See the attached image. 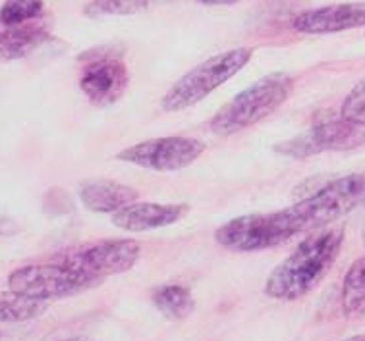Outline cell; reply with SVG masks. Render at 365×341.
<instances>
[{
    "mask_svg": "<svg viewBox=\"0 0 365 341\" xmlns=\"http://www.w3.org/2000/svg\"><path fill=\"white\" fill-rule=\"evenodd\" d=\"M344 230H323L299 243L282 263L272 270L265 283V293L272 299L294 301L307 295L323 282L339 258Z\"/></svg>",
    "mask_w": 365,
    "mask_h": 341,
    "instance_id": "cell-1",
    "label": "cell"
},
{
    "mask_svg": "<svg viewBox=\"0 0 365 341\" xmlns=\"http://www.w3.org/2000/svg\"><path fill=\"white\" fill-rule=\"evenodd\" d=\"M294 89V81L286 73H269L253 85L238 93L230 103L220 108L211 120V132L217 135H232L252 127L284 105Z\"/></svg>",
    "mask_w": 365,
    "mask_h": 341,
    "instance_id": "cell-2",
    "label": "cell"
},
{
    "mask_svg": "<svg viewBox=\"0 0 365 341\" xmlns=\"http://www.w3.org/2000/svg\"><path fill=\"white\" fill-rule=\"evenodd\" d=\"M365 201V176L350 174L323 185L304 201L288 206L296 234L313 231L339 220Z\"/></svg>",
    "mask_w": 365,
    "mask_h": 341,
    "instance_id": "cell-3",
    "label": "cell"
},
{
    "mask_svg": "<svg viewBox=\"0 0 365 341\" xmlns=\"http://www.w3.org/2000/svg\"><path fill=\"white\" fill-rule=\"evenodd\" d=\"M252 54V48H232L201 62L168 89L163 97V108L166 112H178L197 105L217 87L234 78L250 62Z\"/></svg>",
    "mask_w": 365,
    "mask_h": 341,
    "instance_id": "cell-4",
    "label": "cell"
},
{
    "mask_svg": "<svg viewBox=\"0 0 365 341\" xmlns=\"http://www.w3.org/2000/svg\"><path fill=\"white\" fill-rule=\"evenodd\" d=\"M95 285H99V282L70 268L56 258H53L51 263L21 266L14 270L8 278V288L12 293L35 301L64 299V297L83 293Z\"/></svg>",
    "mask_w": 365,
    "mask_h": 341,
    "instance_id": "cell-5",
    "label": "cell"
},
{
    "mask_svg": "<svg viewBox=\"0 0 365 341\" xmlns=\"http://www.w3.org/2000/svg\"><path fill=\"white\" fill-rule=\"evenodd\" d=\"M298 236L288 212L279 210L271 214H247L232 218L215 231V239L220 247L236 253H253L282 245Z\"/></svg>",
    "mask_w": 365,
    "mask_h": 341,
    "instance_id": "cell-6",
    "label": "cell"
},
{
    "mask_svg": "<svg viewBox=\"0 0 365 341\" xmlns=\"http://www.w3.org/2000/svg\"><path fill=\"white\" fill-rule=\"evenodd\" d=\"M140 253V243L133 239H106L62 251L53 258L101 283L108 276L128 272L138 263Z\"/></svg>",
    "mask_w": 365,
    "mask_h": 341,
    "instance_id": "cell-7",
    "label": "cell"
},
{
    "mask_svg": "<svg viewBox=\"0 0 365 341\" xmlns=\"http://www.w3.org/2000/svg\"><path fill=\"white\" fill-rule=\"evenodd\" d=\"M365 145V125L350 122L340 116L339 120L323 122L298 137L282 141L274 147L279 154L292 158H306L325 151H352Z\"/></svg>",
    "mask_w": 365,
    "mask_h": 341,
    "instance_id": "cell-8",
    "label": "cell"
},
{
    "mask_svg": "<svg viewBox=\"0 0 365 341\" xmlns=\"http://www.w3.org/2000/svg\"><path fill=\"white\" fill-rule=\"evenodd\" d=\"M205 152V145L192 137H159L128 147L118 160L155 172L184 170Z\"/></svg>",
    "mask_w": 365,
    "mask_h": 341,
    "instance_id": "cell-9",
    "label": "cell"
},
{
    "mask_svg": "<svg viewBox=\"0 0 365 341\" xmlns=\"http://www.w3.org/2000/svg\"><path fill=\"white\" fill-rule=\"evenodd\" d=\"M130 73L124 62L113 56H95L81 73L80 87L93 105L108 106L126 93Z\"/></svg>",
    "mask_w": 365,
    "mask_h": 341,
    "instance_id": "cell-10",
    "label": "cell"
},
{
    "mask_svg": "<svg viewBox=\"0 0 365 341\" xmlns=\"http://www.w3.org/2000/svg\"><path fill=\"white\" fill-rule=\"evenodd\" d=\"M296 31L307 35L339 33L346 29L365 26V2L334 4V6L315 8L296 16L292 21Z\"/></svg>",
    "mask_w": 365,
    "mask_h": 341,
    "instance_id": "cell-11",
    "label": "cell"
},
{
    "mask_svg": "<svg viewBox=\"0 0 365 341\" xmlns=\"http://www.w3.org/2000/svg\"><path fill=\"white\" fill-rule=\"evenodd\" d=\"M187 212L186 204L132 203L113 214V224L124 231L159 230L173 226Z\"/></svg>",
    "mask_w": 365,
    "mask_h": 341,
    "instance_id": "cell-12",
    "label": "cell"
},
{
    "mask_svg": "<svg viewBox=\"0 0 365 341\" xmlns=\"http://www.w3.org/2000/svg\"><path fill=\"white\" fill-rule=\"evenodd\" d=\"M80 199L86 209L93 212H113L126 209L128 204L138 201V191L130 185L118 184L113 179H87L80 185Z\"/></svg>",
    "mask_w": 365,
    "mask_h": 341,
    "instance_id": "cell-13",
    "label": "cell"
},
{
    "mask_svg": "<svg viewBox=\"0 0 365 341\" xmlns=\"http://www.w3.org/2000/svg\"><path fill=\"white\" fill-rule=\"evenodd\" d=\"M48 39V33L39 26L8 27L0 33V62L18 60L39 48Z\"/></svg>",
    "mask_w": 365,
    "mask_h": 341,
    "instance_id": "cell-14",
    "label": "cell"
},
{
    "mask_svg": "<svg viewBox=\"0 0 365 341\" xmlns=\"http://www.w3.org/2000/svg\"><path fill=\"white\" fill-rule=\"evenodd\" d=\"M153 303L166 318H173V320L186 318L195 308V301L190 289L182 285H163L153 293Z\"/></svg>",
    "mask_w": 365,
    "mask_h": 341,
    "instance_id": "cell-15",
    "label": "cell"
},
{
    "mask_svg": "<svg viewBox=\"0 0 365 341\" xmlns=\"http://www.w3.org/2000/svg\"><path fill=\"white\" fill-rule=\"evenodd\" d=\"M342 308L348 316L365 315V256L350 266L342 285Z\"/></svg>",
    "mask_w": 365,
    "mask_h": 341,
    "instance_id": "cell-16",
    "label": "cell"
},
{
    "mask_svg": "<svg viewBox=\"0 0 365 341\" xmlns=\"http://www.w3.org/2000/svg\"><path fill=\"white\" fill-rule=\"evenodd\" d=\"M47 303L27 299L12 291H0V322H24L45 313Z\"/></svg>",
    "mask_w": 365,
    "mask_h": 341,
    "instance_id": "cell-17",
    "label": "cell"
},
{
    "mask_svg": "<svg viewBox=\"0 0 365 341\" xmlns=\"http://www.w3.org/2000/svg\"><path fill=\"white\" fill-rule=\"evenodd\" d=\"M43 10V0H6L0 8V23L6 29L26 26L27 21L41 18Z\"/></svg>",
    "mask_w": 365,
    "mask_h": 341,
    "instance_id": "cell-18",
    "label": "cell"
},
{
    "mask_svg": "<svg viewBox=\"0 0 365 341\" xmlns=\"http://www.w3.org/2000/svg\"><path fill=\"white\" fill-rule=\"evenodd\" d=\"M160 0H91L86 8L87 16L103 18V16H130L143 12Z\"/></svg>",
    "mask_w": 365,
    "mask_h": 341,
    "instance_id": "cell-19",
    "label": "cell"
},
{
    "mask_svg": "<svg viewBox=\"0 0 365 341\" xmlns=\"http://www.w3.org/2000/svg\"><path fill=\"white\" fill-rule=\"evenodd\" d=\"M342 118L365 125V81H359L342 103Z\"/></svg>",
    "mask_w": 365,
    "mask_h": 341,
    "instance_id": "cell-20",
    "label": "cell"
},
{
    "mask_svg": "<svg viewBox=\"0 0 365 341\" xmlns=\"http://www.w3.org/2000/svg\"><path fill=\"white\" fill-rule=\"evenodd\" d=\"M201 4H207V6H228V4H234L238 0H200Z\"/></svg>",
    "mask_w": 365,
    "mask_h": 341,
    "instance_id": "cell-21",
    "label": "cell"
},
{
    "mask_svg": "<svg viewBox=\"0 0 365 341\" xmlns=\"http://www.w3.org/2000/svg\"><path fill=\"white\" fill-rule=\"evenodd\" d=\"M342 341H365V334L364 335H354V337H348V340Z\"/></svg>",
    "mask_w": 365,
    "mask_h": 341,
    "instance_id": "cell-22",
    "label": "cell"
},
{
    "mask_svg": "<svg viewBox=\"0 0 365 341\" xmlns=\"http://www.w3.org/2000/svg\"><path fill=\"white\" fill-rule=\"evenodd\" d=\"M64 341H93V340H87V337H72V340H64Z\"/></svg>",
    "mask_w": 365,
    "mask_h": 341,
    "instance_id": "cell-23",
    "label": "cell"
}]
</instances>
